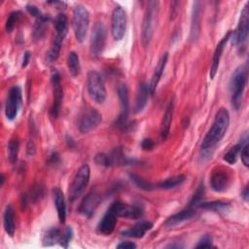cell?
<instances>
[{"mask_svg": "<svg viewBox=\"0 0 249 249\" xmlns=\"http://www.w3.org/2000/svg\"><path fill=\"white\" fill-rule=\"evenodd\" d=\"M229 182L228 174L222 169H216L212 172L210 178V185L213 191L215 192H223L227 189Z\"/></svg>", "mask_w": 249, "mask_h": 249, "instance_id": "603a6c76", "label": "cell"}, {"mask_svg": "<svg viewBox=\"0 0 249 249\" xmlns=\"http://www.w3.org/2000/svg\"><path fill=\"white\" fill-rule=\"evenodd\" d=\"M21 17V13L19 11H15V12H12L7 20H6V23H5V30L7 33H10L13 31V29L15 28L17 22L19 20Z\"/></svg>", "mask_w": 249, "mask_h": 249, "instance_id": "e575fe53", "label": "cell"}, {"mask_svg": "<svg viewBox=\"0 0 249 249\" xmlns=\"http://www.w3.org/2000/svg\"><path fill=\"white\" fill-rule=\"evenodd\" d=\"M87 89L89 95L97 103H103L106 99V89L101 75L96 71H89L87 78Z\"/></svg>", "mask_w": 249, "mask_h": 249, "instance_id": "8992f818", "label": "cell"}, {"mask_svg": "<svg viewBox=\"0 0 249 249\" xmlns=\"http://www.w3.org/2000/svg\"><path fill=\"white\" fill-rule=\"evenodd\" d=\"M201 3L196 1L193 6L192 12V23H191V38L196 39L200 30V15H201Z\"/></svg>", "mask_w": 249, "mask_h": 249, "instance_id": "d4e9b609", "label": "cell"}, {"mask_svg": "<svg viewBox=\"0 0 249 249\" xmlns=\"http://www.w3.org/2000/svg\"><path fill=\"white\" fill-rule=\"evenodd\" d=\"M49 17L48 16H44L41 18H38L34 27V32H33V36L36 40H39L42 38V36L44 35L45 32V26L46 23H48L49 21Z\"/></svg>", "mask_w": 249, "mask_h": 249, "instance_id": "836d02e7", "label": "cell"}, {"mask_svg": "<svg viewBox=\"0 0 249 249\" xmlns=\"http://www.w3.org/2000/svg\"><path fill=\"white\" fill-rule=\"evenodd\" d=\"M36 153V146L32 140H29L26 144V154L28 157H33Z\"/></svg>", "mask_w": 249, "mask_h": 249, "instance_id": "7bdbcfd3", "label": "cell"}, {"mask_svg": "<svg viewBox=\"0 0 249 249\" xmlns=\"http://www.w3.org/2000/svg\"><path fill=\"white\" fill-rule=\"evenodd\" d=\"M59 162V155L57 152L53 151L51 153V155L49 156V160H48V163L49 164H57Z\"/></svg>", "mask_w": 249, "mask_h": 249, "instance_id": "ee69618b", "label": "cell"}, {"mask_svg": "<svg viewBox=\"0 0 249 249\" xmlns=\"http://www.w3.org/2000/svg\"><path fill=\"white\" fill-rule=\"evenodd\" d=\"M151 94L150 92V88L149 85L142 82L139 84L137 92H136V98H135V105H134V113H140L143 111L145 108L149 95Z\"/></svg>", "mask_w": 249, "mask_h": 249, "instance_id": "ffe728a7", "label": "cell"}, {"mask_svg": "<svg viewBox=\"0 0 249 249\" xmlns=\"http://www.w3.org/2000/svg\"><path fill=\"white\" fill-rule=\"evenodd\" d=\"M167 59H168V53H164L160 59L159 60L155 70H154V73H153V76H152V79H151V83L149 85V88H150V92L151 94H154L156 89H157V87L160 81V78L162 76V73L164 71V68L166 66V63H167Z\"/></svg>", "mask_w": 249, "mask_h": 249, "instance_id": "d6986e66", "label": "cell"}, {"mask_svg": "<svg viewBox=\"0 0 249 249\" xmlns=\"http://www.w3.org/2000/svg\"><path fill=\"white\" fill-rule=\"evenodd\" d=\"M213 247L212 245V236L210 234H204L198 243L196 245V248H209Z\"/></svg>", "mask_w": 249, "mask_h": 249, "instance_id": "f35d334b", "label": "cell"}, {"mask_svg": "<svg viewBox=\"0 0 249 249\" xmlns=\"http://www.w3.org/2000/svg\"><path fill=\"white\" fill-rule=\"evenodd\" d=\"M118 96L120 99V105H121V112L116 120V125L118 126H124L126 124L128 112H129V95H128V89L127 86L124 83L119 84L118 89Z\"/></svg>", "mask_w": 249, "mask_h": 249, "instance_id": "5bb4252c", "label": "cell"}, {"mask_svg": "<svg viewBox=\"0 0 249 249\" xmlns=\"http://www.w3.org/2000/svg\"><path fill=\"white\" fill-rule=\"evenodd\" d=\"M26 10L28 11V13L29 14H31V16H33V17H35L37 19L38 18H43L45 15H43L42 13H41V11L36 7V6H34V5H27L26 6Z\"/></svg>", "mask_w": 249, "mask_h": 249, "instance_id": "60d3db41", "label": "cell"}, {"mask_svg": "<svg viewBox=\"0 0 249 249\" xmlns=\"http://www.w3.org/2000/svg\"><path fill=\"white\" fill-rule=\"evenodd\" d=\"M67 67L71 76L76 77L80 72L79 55L75 52H70L67 56Z\"/></svg>", "mask_w": 249, "mask_h": 249, "instance_id": "4dcf8cb0", "label": "cell"}, {"mask_svg": "<svg viewBox=\"0 0 249 249\" xmlns=\"http://www.w3.org/2000/svg\"><path fill=\"white\" fill-rule=\"evenodd\" d=\"M61 235L62 233L57 228L50 229L49 231H47V232L44 235V238H43L44 246H50V245L55 244L56 242H60Z\"/></svg>", "mask_w": 249, "mask_h": 249, "instance_id": "1f68e13d", "label": "cell"}, {"mask_svg": "<svg viewBox=\"0 0 249 249\" xmlns=\"http://www.w3.org/2000/svg\"><path fill=\"white\" fill-rule=\"evenodd\" d=\"M90 177V168L88 164H83L76 172L69 188V200L73 202L86 190Z\"/></svg>", "mask_w": 249, "mask_h": 249, "instance_id": "5b68a950", "label": "cell"}, {"mask_svg": "<svg viewBox=\"0 0 249 249\" xmlns=\"http://www.w3.org/2000/svg\"><path fill=\"white\" fill-rule=\"evenodd\" d=\"M117 217H124L127 219H139L143 216V208L140 205L126 204L122 201L113 202L108 208Z\"/></svg>", "mask_w": 249, "mask_h": 249, "instance_id": "7c38bea8", "label": "cell"}, {"mask_svg": "<svg viewBox=\"0 0 249 249\" xmlns=\"http://www.w3.org/2000/svg\"><path fill=\"white\" fill-rule=\"evenodd\" d=\"M248 32H249V8H248V3L243 7L239 21L237 24L236 29L231 34V42L233 45L237 46L238 48L243 47V45L246 43L248 39Z\"/></svg>", "mask_w": 249, "mask_h": 249, "instance_id": "52a82bcc", "label": "cell"}, {"mask_svg": "<svg viewBox=\"0 0 249 249\" xmlns=\"http://www.w3.org/2000/svg\"><path fill=\"white\" fill-rule=\"evenodd\" d=\"M106 26L103 22H96L91 30L89 41V52L92 57H98L105 48L106 44Z\"/></svg>", "mask_w": 249, "mask_h": 249, "instance_id": "ba28073f", "label": "cell"}, {"mask_svg": "<svg viewBox=\"0 0 249 249\" xmlns=\"http://www.w3.org/2000/svg\"><path fill=\"white\" fill-rule=\"evenodd\" d=\"M153 228V224L149 221H141L135 224L133 227L123 231L121 233L125 237H133V238H142L146 231Z\"/></svg>", "mask_w": 249, "mask_h": 249, "instance_id": "44dd1931", "label": "cell"}, {"mask_svg": "<svg viewBox=\"0 0 249 249\" xmlns=\"http://www.w3.org/2000/svg\"><path fill=\"white\" fill-rule=\"evenodd\" d=\"M72 237H73L72 228L71 227H66V229L64 230V231L62 232V235H61V239H60V242H59L60 245L64 248H67L70 240L72 239Z\"/></svg>", "mask_w": 249, "mask_h": 249, "instance_id": "74e56055", "label": "cell"}, {"mask_svg": "<svg viewBox=\"0 0 249 249\" xmlns=\"http://www.w3.org/2000/svg\"><path fill=\"white\" fill-rule=\"evenodd\" d=\"M89 25V13L83 5H77L73 10L72 26L74 35L79 43H83L86 39Z\"/></svg>", "mask_w": 249, "mask_h": 249, "instance_id": "277c9868", "label": "cell"}, {"mask_svg": "<svg viewBox=\"0 0 249 249\" xmlns=\"http://www.w3.org/2000/svg\"><path fill=\"white\" fill-rule=\"evenodd\" d=\"M173 113H174V100L171 99L169 101L168 105L166 106V109L164 111V114L162 116L161 123H160V137H161L162 140H165L169 135L170 126H171L172 118H173Z\"/></svg>", "mask_w": 249, "mask_h": 249, "instance_id": "ac0fdd59", "label": "cell"}, {"mask_svg": "<svg viewBox=\"0 0 249 249\" xmlns=\"http://www.w3.org/2000/svg\"><path fill=\"white\" fill-rule=\"evenodd\" d=\"M160 13V2L159 1H150L148 3L143 22H142V34L141 40L144 47H147L154 35L155 28L158 22Z\"/></svg>", "mask_w": 249, "mask_h": 249, "instance_id": "3957f363", "label": "cell"}, {"mask_svg": "<svg viewBox=\"0 0 249 249\" xmlns=\"http://www.w3.org/2000/svg\"><path fill=\"white\" fill-rule=\"evenodd\" d=\"M100 200L101 198L99 194H97L94 191L89 192L82 199L79 206V212L86 217H91L95 212L97 206L99 205Z\"/></svg>", "mask_w": 249, "mask_h": 249, "instance_id": "9a60e30c", "label": "cell"}, {"mask_svg": "<svg viewBox=\"0 0 249 249\" xmlns=\"http://www.w3.org/2000/svg\"><path fill=\"white\" fill-rule=\"evenodd\" d=\"M154 146H155V144H154L153 140L150 139V138H145V139H143L142 142H141V147H142V149L145 150V151H150V150H152V149L154 148Z\"/></svg>", "mask_w": 249, "mask_h": 249, "instance_id": "b9f144b4", "label": "cell"}, {"mask_svg": "<svg viewBox=\"0 0 249 249\" xmlns=\"http://www.w3.org/2000/svg\"><path fill=\"white\" fill-rule=\"evenodd\" d=\"M196 208L192 207V206H188L187 208L181 210L180 212L170 216L164 223L165 227L167 228H171V227H174V226H177L187 220H190L191 218H193L196 214Z\"/></svg>", "mask_w": 249, "mask_h": 249, "instance_id": "7402d4cb", "label": "cell"}, {"mask_svg": "<svg viewBox=\"0 0 249 249\" xmlns=\"http://www.w3.org/2000/svg\"><path fill=\"white\" fill-rule=\"evenodd\" d=\"M230 124V114L226 108H220L216 113L211 128L201 142L202 150L212 149L225 136Z\"/></svg>", "mask_w": 249, "mask_h": 249, "instance_id": "6da1fadb", "label": "cell"}, {"mask_svg": "<svg viewBox=\"0 0 249 249\" xmlns=\"http://www.w3.org/2000/svg\"><path fill=\"white\" fill-rule=\"evenodd\" d=\"M126 29V15L121 6L114 8L111 17V33L116 41L123 39Z\"/></svg>", "mask_w": 249, "mask_h": 249, "instance_id": "8fae6325", "label": "cell"}, {"mask_svg": "<svg viewBox=\"0 0 249 249\" xmlns=\"http://www.w3.org/2000/svg\"><path fill=\"white\" fill-rule=\"evenodd\" d=\"M247 65L242 64L238 66L232 73L231 82H230V90H231V102L234 110H238L243 97V92L246 87L247 82Z\"/></svg>", "mask_w": 249, "mask_h": 249, "instance_id": "7a4b0ae2", "label": "cell"}, {"mask_svg": "<svg viewBox=\"0 0 249 249\" xmlns=\"http://www.w3.org/2000/svg\"><path fill=\"white\" fill-rule=\"evenodd\" d=\"M246 142H248V137H247V134L245 133L244 137L241 138V141H240L238 144L232 146V147L225 154V156H224V160H226V161H227L228 163H230V164H234V163L236 162L237 156H238V154H239V152H240V149H241L242 145L245 144Z\"/></svg>", "mask_w": 249, "mask_h": 249, "instance_id": "f546056e", "label": "cell"}, {"mask_svg": "<svg viewBox=\"0 0 249 249\" xmlns=\"http://www.w3.org/2000/svg\"><path fill=\"white\" fill-rule=\"evenodd\" d=\"M31 58V53L26 51L23 54V58H22V63H21V67H26L30 61Z\"/></svg>", "mask_w": 249, "mask_h": 249, "instance_id": "bcb514c9", "label": "cell"}, {"mask_svg": "<svg viewBox=\"0 0 249 249\" xmlns=\"http://www.w3.org/2000/svg\"><path fill=\"white\" fill-rule=\"evenodd\" d=\"M19 150V142L18 139L13 138L9 141L7 146V152H8V160L13 164L17 161L18 155Z\"/></svg>", "mask_w": 249, "mask_h": 249, "instance_id": "d6a6232c", "label": "cell"}, {"mask_svg": "<svg viewBox=\"0 0 249 249\" xmlns=\"http://www.w3.org/2000/svg\"><path fill=\"white\" fill-rule=\"evenodd\" d=\"M230 203L221 201V200H215V201H203L200 200L196 204V208H202L205 210H211V211H217V212H222L226 211L230 208Z\"/></svg>", "mask_w": 249, "mask_h": 249, "instance_id": "f1b7e54d", "label": "cell"}, {"mask_svg": "<svg viewBox=\"0 0 249 249\" xmlns=\"http://www.w3.org/2000/svg\"><path fill=\"white\" fill-rule=\"evenodd\" d=\"M94 160H95V162H96L98 165H101V166L108 167V166L113 165V160H112L111 155H109V154L99 153V154H97V155L95 156Z\"/></svg>", "mask_w": 249, "mask_h": 249, "instance_id": "8d00e7d4", "label": "cell"}, {"mask_svg": "<svg viewBox=\"0 0 249 249\" xmlns=\"http://www.w3.org/2000/svg\"><path fill=\"white\" fill-rule=\"evenodd\" d=\"M117 248H127V249H131V248H136V244L132 241H122L121 243H119L117 245Z\"/></svg>", "mask_w": 249, "mask_h": 249, "instance_id": "f6af8a7d", "label": "cell"}, {"mask_svg": "<svg viewBox=\"0 0 249 249\" xmlns=\"http://www.w3.org/2000/svg\"><path fill=\"white\" fill-rule=\"evenodd\" d=\"M102 121L101 114L94 108H89L80 117L78 129L81 133H89L94 130Z\"/></svg>", "mask_w": 249, "mask_h": 249, "instance_id": "30bf717a", "label": "cell"}, {"mask_svg": "<svg viewBox=\"0 0 249 249\" xmlns=\"http://www.w3.org/2000/svg\"><path fill=\"white\" fill-rule=\"evenodd\" d=\"M1 183H0V186L2 187L3 185H4V183H5V176H4V174L3 173H1Z\"/></svg>", "mask_w": 249, "mask_h": 249, "instance_id": "c3c4849f", "label": "cell"}, {"mask_svg": "<svg viewBox=\"0 0 249 249\" xmlns=\"http://www.w3.org/2000/svg\"><path fill=\"white\" fill-rule=\"evenodd\" d=\"M15 210L11 204H8L4 210L3 214V226L6 233L10 236H13L16 230V221H15Z\"/></svg>", "mask_w": 249, "mask_h": 249, "instance_id": "484cf974", "label": "cell"}, {"mask_svg": "<svg viewBox=\"0 0 249 249\" xmlns=\"http://www.w3.org/2000/svg\"><path fill=\"white\" fill-rule=\"evenodd\" d=\"M117 224V216L111 211L107 210L106 213L103 215L101 220L99 221L96 231L98 233L102 235H109L111 234L116 227Z\"/></svg>", "mask_w": 249, "mask_h": 249, "instance_id": "e0dca14e", "label": "cell"}, {"mask_svg": "<svg viewBox=\"0 0 249 249\" xmlns=\"http://www.w3.org/2000/svg\"><path fill=\"white\" fill-rule=\"evenodd\" d=\"M53 197L57 212V217L60 223H65L66 220V203L62 191L59 188H54L53 190Z\"/></svg>", "mask_w": 249, "mask_h": 249, "instance_id": "cb8c5ba5", "label": "cell"}, {"mask_svg": "<svg viewBox=\"0 0 249 249\" xmlns=\"http://www.w3.org/2000/svg\"><path fill=\"white\" fill-rule=\"evenodd\" d=\"M54 28H55L54 39L63 42L68 30V20H67V17L64 14L60 13L55 17Z\"/></svg>", "mask_w": 249, "mask_h": 249, "instance_id": "4316f807", "label": "cell"}, {"mask_svg": "<svg viewBox=\"0 0 249 249\" xmlns=\"http://www.w3.org/2000/svg\"><path fill=\"white\" fill-rule=\"evenodd\" d=\"M21 89L18 86H14L10 89L5 102V116L7 120L13 121L17 118L21 106Z\"/></svg>", "mask_w": 249, "mask_h": 249, "instance_id": "9c48e42d", "label": "cell"}, {"mask_svg": "<svg viewBox=\"0 0 249 249\" xmlns=\"http://www.w3.org/2000/svg\"><path fill=\"white\" fill-rule=\"evenodd\" d=\"M240 158H241V160L243 162V164L245 166H248L249 165V152H248V142H246L245 144L242 145L241 149H240Z\"/></svg>", "mask_w": 249, "mask_h": 249, "instance_id": "ab89813d", "label": "cell"}, {"mask_svg": "<svg viewBox=\"0 0 249 249\" xmlns=\"http://www.w3.org/2000/svg\"><path fill=\"white\" fill-rule=\"evenodd\" d=\"M241 196L243 197V199H244L245 201H248V198H249V187H248V186L245 187V189H244V191H243Z\"/></svg>", "mask_w": 249, "mask_h": 249, "instance_id": "7dc6e473", "label": "cell"}, {"mask_svg": "<svg viewBox=\"0 0 249 249\" xmlns=\"http://www.w3.org/2000/svg\"><path fill=\"white\" fill-rule=\"evenodd\" d=\"M185 180H186L185 175H183V174L175 175V176L166 178L158 184H155V189L172 190V189H175V188L181 186L185 182Z\"/></svg>", "mask_w": 249, "mask_h": 249, "instance_id": "83f0119b", "label": "cell"}, {"mask_svg": "<svg viewBox=\"0 0 249 249\" xmlns=\"http://www.w3.org/2000/svg\"><path fill=\"white\" fill-rule=\"evenodd\" d=\"M130 178L131 180L134 182V184L140 188L141 190H144V191H152V190H155V184H152L146 180H144L143 178L139 177L138 175L136 174H130Z\"/></svg>", "mask_w": 249, "mask_h": 249, "instance_id": "d590c367", "label": "cell"}, {"mask_svg": "<svg viewBox=\"0 0 249 249\" xmlns=\"http://www.w3.org/2000/svg\"><path fill=\"white\" fill-rule=\"evenodd\" d=\"M231 30L228 31L227 34L220 40V42L217 44L215 51L213 53V57H212V61H211V66H210V78L214 79V77L217 74L218 68H219V64H220V60L222 57V53L224 52V49L228 43V41L231 38Z\"/></svg>", "mask_w": 249, "mask_h": 249, "instance_id": "2e32d148", "label": "cell"}, {"mask_svg": "<svg viewBox=\"0 0 249 249\" xmlns=\"http://www.w3.org/2000/svg\"><path fill=\"white\" fill-rule=\"evenodd\" d=\"M51 82L53 87V105L51 108V115L53 118H57L60 111L61 103H62L63 90H62L61 81H60V75L58 71L55 69L52 72Z\"/></svg>", "mask_w": 249, "mask_h": 249, "instance_id": "4fadbf2b", "label": "cell"}]
</instances>
